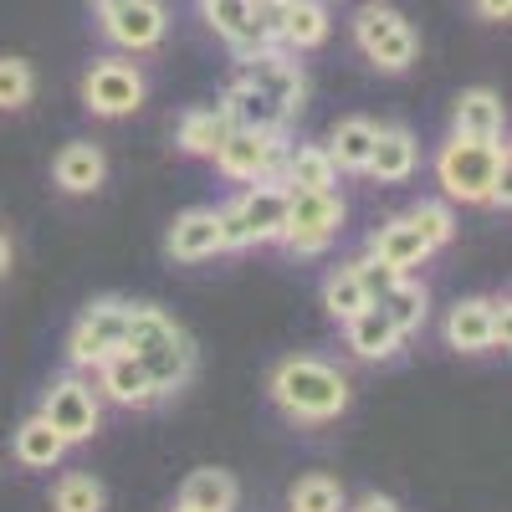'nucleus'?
<instances>
[{"mask_svg":"<svg viewBox=\"0 0 512 512\" xmlns=\"http://www.w3.org/2000/svg\"><path fill=\"white\" fill-rule=\"evenodd\" d=\"M82 103L103 118H123L144 103V77L134 62H118V57H103L88 77H82Z\"/></svg>","mask_w":512,"mask_h":512,"instance_id":"nucleus-9","label":"nucleus"},{"mask_svg":"<svg viewBox=\"0 0 512 512\" xmlns=\"http://www.w3.org/2000/svg\"><path fill=\"white\" fill-rule=\"evenodd\" d=\"M200 11H205L210 26L231 41L236 57H251L256 52V41H251V0H200Z\"/></svg>","mask_w":512,"mask_h":512,"instance_id":"nucleus-28","label":"nucleus"},{"mask_svg":"<svg viewBox=\"0 0 512 512\" xmlns=\"http://www.w3.org/2000/svg\"><path fill=\"white\" fill-rule=\"evenodd\" d=\"M128 313H134V303H118V297H103V303H93L88 313H82L72 338H67L72 369H98L108 354H118L123 333H128Z\"/></svg>","mask_w":512,"mask_h":512,"instance_id":"nucleus-6","label":"nucleus"},{"mask_svg":"<svg viewBox=\"0 0 512 512\" xmlns=\"http://www.w3.org/2000/svg\"><path fill=\"white\" fill-rule=\"evenodd\" d=\"M236 216L246 226V241L262 246V241H277L282 226H287V185H272V180H256L241 200H236Z\"/></svg>","mask_w":512,"mask_h":512,"instance_id":"nucleus-12","label":"nucleus"},{"mask_svg":"<svg viewBox=\"0 0 512 512\" xmlns=\"http://www.w3.org/2000/svg\"><path fill=\"white\" fill-rule=\"evenodd\" d=\"M241 82H251L256 93H267L287 118L303 108V67L297 62H287L277 47H267V52H251V57H241V72H236Z\"/></svg>","mask_w":512,"mask_h":512,"instance_id":"nucleus-10","label":"nucleus"},{"mask_svg":"<svg viewBox=\"0 0 512 512\" xmlns=\"http://www.w3.org/2000/svg\"><path fill=\"white\" fill-rule=\"evenodd\" d=\"M103 482L88 477V472H67L57 487H52V512H103Z\"/></svg>","mask_w":512,"mask_h":512,"instance_id":"nucleus-32","label":"nucleus"},{"mask_svg":"<svg viewBox=\"0 0 512 512\" xmlns=\"http://www.w3.org/2000/svg\"><path fill=\"white\" fill-rule=\"evenodd\" d=\"M31 93H36V72H31V62H21V57H0V113L26 108Z\"/></svg>","mask_w":512,"mask_h":512,"instance_id":"nucleus-33","label":"nucleus"},{"mask_svg":"<svg viewBox=\"0 0 512 512\" xmlns=\"http://www.w3.org/2000/svg\"><path fill=\"white\" fill-rule=\"evenodd\" d=\"M216 226H221V251H241V246H251V241H246V226H241V216H236V205L216 210Z\"/></svg>","mask_w":512,"mask_h":512,"instance_id":"nucleus-36","label":"nucleus"},{"mask_svg":"<svg viewBox=\"0 0 512 512\" xmlns=\"http://www.w3.org/2000/svg\"><path fill=\"white\" fill-rule=\"evenodd\" d=\"M410 221H415V231L431 241V246H446L456 236V216H451V205H441V200H420L410 210Z\"/></svg>","mask_w":512,"mask_h":512,"instance_id":"nucleus-34","label":"nucleus"},{"mask_svg":"<svg viewBox=\"0 0 512 512\" xmlns=\"http://www.w3.org/2000/svg\"><path fill=\"white\" fill-rule=\"evenodd\" d=\"M164 26H169V21H164L159 0H128V6H118V11L103 16V31L118 41L123 52H149V47H159Z\"/></svg>","mask_w":512,"mask_h":512,"instance_id":"nucleus-11","label":"nucleus"},{"mask_svg":"<svg viewBox=\"0 0 512 512\" xmlns=\"http://www.w3.org/2000/svg\"><path fill=\"white\" fill-rule=\"evenodd\" d=\"M175 512H195V507H185V502H180V507H175Z\"/></svg>","mask_w":512,"mask_h":512,"instance_id":"nucleus-42","label":"nucleus"},{"mask_svg":"<svg viewBox=\"0 0 512 512\" xmlns=\"http://www.w3.org/2000/svg\"><path fill=\"white\" fill-rule=\"evenodd\" d=\"M11 272V241H6V231H0V277Z\"/></svg>","mask_w":512,"mask_h":512,"instance_id":"nucleus-40","label":"nucleus"},{"mask_svg":"<svg viewBox=\"0 0 512 512\" xmlns=\"http://www.w3.org/2000/svg\"><path fill=\"white\" fill-rule=\"evenodd\" d=\"M456 134L461 139H502V98L492 88H466L456 98Z\"/></svg>","mask_w":512,"mask_h":512,"instance_id":"nucleus-23","label":"nucleus"},{"mask_svg":"<svg viewBox=\"0 0 512 512\" xmlns=\"http://www.w3.org/2000/svg\"><path fill=\"white\" fill-rule=\"evenodd\" d=\"M221 108L231 113V123H236V128H256V134H282V128H287V113H282L267 93H256L251 82H241V77L226 88Z\"/></svg>","mask_w":512,"mask_h":512,"instance_id":"nucleus-18","label":"nucleus"},{"mask_svg":"<svg viewBox=\"0 0 512 512\" xmlns=\"http://www.w3.org/2000/svg\"><path fill=\"white\" fill-rule=\"evenodd\" d=\"M431 251H436V246L415 231L410 216H400V221H390V226H379V231L369 236V256H374V262H384V267H395V272L420 267Z\"/></svg>","mask_w":512,"mask_h":512,"instance_id":"nucleus-14","label":"nucleus"},{"mask_svg":"<svg viewBox=\"0 0 512 512\" xmlns=\"http://www.w3.org/2000/svg\"><path fill=\"white\" fill-rule=\"evenodd\" d=\"M231 113L216 103V108H190L185 118H180V149L185 154H195V159H216V149L226 144V134H231Z\"/></svg>","mask_w":512,"mask_h":512,"instance_id":"nucleus-21","label":"nucleus"},{"mask_svg":"<svg viewBox=\"0 0 512 512\" xmlns=\"http://www.w3.org/2000/svg\"><path fill=\"white\" fill-rule=\"evenodd\" d=\"M323 149H328L333 169H344V175H364V169H369V149H374V123L369 118H344Z\"/></svg>","mask_w":512,"mask_h":512,"instance_id":"nucleus-24","label":"nucleus"},{"mask_svg":"<svg viewBox=\"0 0 512 512\" xmlns=\"http://www.w3.org/2000/svg\"><path fill=\"white\" fill-rule=\"evenodd\" d=\"M52 175H57V185L67 195H93L103 185V175H108V159H103L98 144H67L57 154V164H52Z\"/></svg>","mask_w":512,"mask_h":512,"instance_id":"nucleus-20","label":"nucleus"},{"mask_svg":"<svg viewBox=\"0 0 512 512\" xmlns=\"http://www.w3.org/2000/svg\"><path fill=\"white\" fill-rule=\"evenodd\" d=\"M62 451H67V441L41 415H31L21 431H16V461L31 466V472H52V466L62 461Z\"/></svg>","mask_w":512,"mask_h":512,"instance_id":"nucleus-27","label":"nucleus"},{"mask_svg":"<svg viewBox=\"0 0 512 512\" xmlns=\"http://www.w3.org/2000/svg\"><path fill=\"white\" fill-rule=\"evenodd\" d=\"M98 374H103V395L118 400V405H154V400H159L154 384H149V369L128 354V349L108 354V359L98 364Z\"/></svg>","mask_w":512,"mask_h":512,"instance_id":"nucleus-17","label":"nucleus"},{"mask_svg":"<svg viewBox=\"0 0 512 512\" xmlns=\"http://www.w3.org/2000/svg\"><path fill=\"white\" fill-rule=\"evenodd\" d=\"M287 512H344V487L323 472L297 477L292 492H287Z\"/></svg>","mask_w":512,"mask_h":512,"instance_id":"nucleus-29","label":"nucleus"},{"mask_svg":"<svg viewBox=\"0 0 512 512\" xmlns=\"http://www.w3.org/2000/svg\"><path fill=\"white\" fill-rule=\"evenodd\" d=\"M446 344L461 354H482L492 349V297H466L446 318Z\"/></svg>","mask_w":512,"mask_h":512,"instance_id":"nucleus-19","label":"nucleus"},{"mask_svg":"<svg viewBox=\"0 0 512 512\" xmlns=\"http://www.w3.org/2000/svg\"><path fill=\"white\" fill-rule=\"evenodd\" d=\"M180 502L195 512H236V482L226 472H216V466H200V472L185 477Z\"/></svg>","mask_w":512,"mask_h":512,"instance_id":"nucleus-26","label":"nucleus"},{"mask_svg":"<svg viewBox=\"0 0 512 512\" xmlns=\"http://www.w3.org/2000/svg\"><path fill=\"white\" fill-rule=\"evenodd\" d=\"M344 328H349V349H354L359 359H390V354L405 344V333L390 323V313H384L379 303H364Z\"/></svg>","mask_w":512,"mask_h":512,"instance_id":"nucleus-15","label":"nucleus"},{"mask_svg":"<svg viewBox=\"0 0 512 512\" xmlns=\"http://www.w3.org/2000/svg\"><path fill=\"white\" fill-rule=\"evenodd\" d=\"M41 420H47L67 446H72V441H88V436L98 431V420H103L98 390H93L88 379H77V374L57 379L52 390H47V400H41Z\"/></svg>","mask_w":512,"mask_h":512,"instance_id":"nucleus-8","label":"nucleus"},{"mask_svg":"<svg viewBox=\"0 0 512 512\" xmlns=\"http://www.w3.org/2000/svg\"><path fill=\"white\" fill-rule=\"evenodd\" d=\"M507 338H512V308H507V297H502V303L492 297V349L497 344L507 349Z\"/></svg>","mask_w":512,"mask_h":512,"instance_id":"nucleus-37","label":"nucleus"},{"mask_svg":"<svg viewBox=\"0 0 512 512\" xmlns=\"http://www.w3.org/2000/svg\"><path fill=\"white\" fill-rule=\"evenodd\" d=\"M379 308L390 313V323H395V328L410 338V333L425 323V287H420V282H410V277H400L390 292L379 297Z\"/></svg>","mask_w":512,"mask_h":512,"instance_id":"nucleus-31","label":"nucleus"},{"mask_svg":"<svg viewBox=\"0 0 512 512\" xmlns=\"http://www.w3.org/2000/svg\"><path fill=\"white\" fill-rule=\"evenodd\" d=\"M477 11H482L487 21H507V11H512V0H477Z\"/></svg>","mask_w":512,"mask_h":512,"instance_id":"nucleus-38","label":"nucleus"},{"mask_svg":"<svg viewBox=\"0 0 512 512\" xmlns=\"http://www.w3.org/2000/svg\"><path fill=\"white\" fill-rule=\"evenodd\" d=\"M364 303H369V297H364V282H359L354 262H349V267H333L328 282H323V308H328L338 323H349Z\"/></svg>","mask_w":512,"mask_h":512,"instance_id":"nucleus-30","label":"nucleus"},{"mask_svg":"<svg viewBox=\"0 0 512 512\" xmlns=\"http://www.w3.org/2000/svg\"><path fill=\"white\" fill-rule=\"evenodd\" d=\"M282 159H287L282 134H256V128H231L226 144L216 149L221 175L226 180H241V185H256V180L282 185Z\"/></svg>","mask_w":512,"mask_h":512,"instance_id":"nucleus-7","label":"nucleus"},{"mask_svg":"<svg viewBox=\"0 0 512 512\" xmlns=\"http://www.w3.org/2000/svg\"><path fill=\"white\" fill-rule=\"evenodd\" d=\"M272 400L292 420H333L349 405V379L323 359L297 354V359H282L272 369Z\"/></svg>","mask_w":512,"mask_h":512,"instance_id":"nucleus-3","label":"nucleus"},{"mask_svg":"<svg viewBox=\"0 0 512 512\" xmlns=\"http://www.w3.org/2000/svg\"><path fill=\"white\" fill-rule=\"evenodd\" d=\"M169 256L175 262H205V256L221 251V226H216V210H185V216L169 226Z\"/></svg>","mask_w":512,"mask_h":512,"instance_id":"nucleus-16","label":"nucleus"},{"mask_svg":"<svg viewBox=\"0 0 512 512\" xmlns=\"http://www.w3.org/2000/svg\"><path fill=\"white\" fill-rule=\"evenodd\" d=\"M123 349L149 369L154 395L185 390L190 374H195V344L185 338V328H180L175 318H164L159 308H134V313H128Z\"/></svg>","mask_w":512,"mask_h":512,"instance_id":"nucleus-1","label":"nucleus"},{"mask_svg":"<svg viewBox=\"0 0 512 512\" xmlns=\"http://www.w3.org/2000/svg\"><path fill=\"white\" fill-rule=\"evenodd\" d=\"M354 512H400V507H395L390 497H379V492H369V497H364V502H359Z\"/></svg>","mask_w":512,"mask_h":512,"instance_id":"nucleus-39","label":"nucleus"},{"mask_svg":"<svg viewBox=\"0 0 512 512\" xmlns=\"http://www.w3.org/2000/svg\"><path fill=\"white\" fill-rule=\"evenodd\" d=\"M420 164V144L410 128H374V149H369V169L364 175L384 180V185H405Z\"/></svg>","mask_w":512,"mask_h":512,"instance_id":"nucleus-13","label":"nucleus"},{"mask_svg":"<svg viewBox=\"0 0 512 512\" xmlns=\"http://www.w3.org/2000/svg\"><path fill=\"white\" fill-rule=\"evenodd\" d=\"M354 41H359V52L379 72H405L415 62V47H420L410 21L400 11H390V6H364L354 16Z\"/></svg>","mask_w":512,"mask_h":512,"instance_id":"nucleus-5","label":"nucleus"},{"mask_svg":"<svg viewBox=\"0 0 512 512\" xmlns=\"http://www.w3.org/2000/svg\"><path fill=\"white\" fill-rule=\"evenodd\" d=\"M436 180L461 205H507V149L497 139L451 134L436 154Z\"/></svg>","mask_w":512,"mask_h":512,"instance_id":"nucleus-2","label":"nucleus"},{"mask_svg":"<svg viewBox=\"0 0 512 512\" xmlns=\"http://www.w3.org/2000/svg\"><path fill=\"white\" fill-rule=\"evenodd\" d=\"M328 36V6L323 0H287L282 11V36L277 47H292V52H308Z\"/></svg>","mask_w":512,"mask_h":512,"instance_id":"nucleus-25","label":"nucleus"},{"mask_svg":"<svg viewBox=\"0 0 512 512\" xmlns=\"http://www.w3.org/2000/svg\"><path fill=\"white\" fill-rule=\"evenodd\" d=\"M338 226H344V200L333 190H287V226L277 241L297 256H313L338 236Z\"/></svg>","mask_w":512,"mask_h":512,"instance_id":"nucleus-4","label":"nucleus"},{"mask_svg":"<svg viewBox=\"0 0 512 512\" xmlns=\"http://www.w3.org/2000/svg\"><path fill=\"white\" fill-rule=\"evenodd\" d=\"M354 272H359V282H364V297L369 303H379L384 292H390L405 272H395V267H384V262H374V256H364V262H354Z\"/></svg>","mask_w":512,"mask_h":512,"instance_id":"nucleus-35","label":"nucleus"},{"mask_svg":"<svg viewBox=\"0 0 512 512\" xmlns=\"http://www.w3.org/2000/svg\"><path fill=\"white\" fill-rule=\"evenodd\" d=\"M282 185H287V190H333V185H338V169H333L328 149H323V144H297V149H287V159H282Z\"/></svg>","mask_w":512,"mask_h":512,"instance_id":"nucleus-22","label":"nucleus"},{"mask_svg":"<svg viewBox=\"0 0 512 512\" xmlns=\"http://www.w3.org/2000/svg\"><path fill=\"white\" fill-rule=\"evenodd\" d=\"M98 6V16H108V11H118V6H128V0H93Z\"/></svg>","mask_w":512,"mask_h":512,"instance_id":"nucleus-41","label":"nucleus"}]
</instances>
